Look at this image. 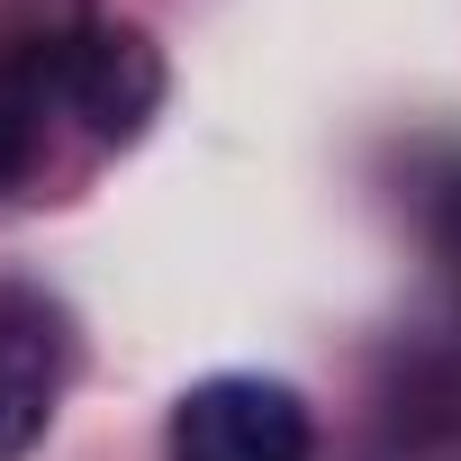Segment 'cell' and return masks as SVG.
<instances>
[{"mask_svg": "<svg viewBox=\"0 0 461 461\" xmlns=\"http://www.w3.org/2000/svg\"><path fill=\"white\" fill-rule=\"evenodd\" d=\"M163 461H317V425L290 380L217 371V380L181 389V407L163 425Z\"/></svg>", "mask_w": 461, "mask_h": 461, "instance_id": "obj_1", "label": "cell"}, {"mask_svg": "<svg viewBox=\"0 0 461 461\" xmlns=\"http://www.w3.org/2000/svg\"><path fill=\"white\" fill-rule=\"evenodd\" d=\"M64 398V308L28 281H0V461H19Z\"/></svg>", "mask_w": 461, "mask_h": 461, "instance_id": "obj_2", "label": "cell"}, {"mask_svg": "<svg viewBox=\"0 0 461 461\" xmlns=\"http://www.w3.org/2000/svg\"><path fill=\"white\" fill-rule=\"evenodd\" d=\"M55 73H64V109L91 118V136H109V145H127L154 118V100H163V55L136 28H82V37H64Z\"/></svg>", "mask_w": 461, "mask_h": 461, "instance_id": "obj_3", "label": "cell"}]
</instances>
